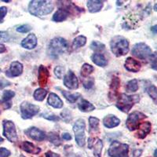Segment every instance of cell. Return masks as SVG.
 Masks as SVG:
<instances>
[{"label":"cell","mask_w":157,"mask_h":157,"mask_svg":"<svg viewBox=\"0 0 157 157\" xmlns=\"http://www.w3.org/2000/svg\"><path fill=\"white\" fill-rule=\"evenodd\" d=\"M54 6L51 1L32 0L29 4V11L33 16L42 17L50 14L54 10Z\"/></svg>","instance_id":"obj_1"},{"label":"cell","mask_w":157,"mask_h":157,"mask_svg":"<svg viewBox=\"0 0 157 157\" xmlns=\"http://www.w3.org/2000/svg\"><path fill=\"white\" fill-rule=\"evenodd\" d=\"M129 46V41L123 36H116L111 39V50L116 57L126 55L130 50Z\"/></svg>","instance_id":"obj_2"},{"label":"cell","mask_w":157,"mask_h":157,"mask_svg":"<svg viewBox=\"0 0 157 157\" xmlns=\"http://www.w3.org/2000/svg\"><path fill=\"white\" fill-rule=\"evenodd\" d=\"M68 42L61 37H57L50 41L48 47V54L52 58H57L68 50Z\"/></svg>","instance_id":"obj_3"},{"label":"cell","mask_w":157,"mask_h":157,"mask_svg":"<svg viewBox=\"0 0 157 157\" xmlns=\"http://www.w3.org/2000/svg\"><path fill=\"white\" fill-rule=\"evenodd\" d=\"M139 95H127L126 94H121L117 99L116 107L123 113H127L136 103L139 102Z\"/></svg>","instance_id":"obj_4"},{"label":"cell","mask_w":157,"mask_h":157,"mask_svg":"<svg viewBox=\"0 0 157 157\" xmlns=\"http://www.w3.org/2000/svg\"><path fill=\"white\" fill-rule=\"evenodd\" d=\"M108 153L111 157H129V145L114 141L109 146Z\"/></svg>","instance_id":"obj_5"},{"label":"cell","mask_w":157,"mask_h":157,"mask_svg":"<svg viewBox=\"0 0 157 157\" xmlns=\"http://www.w3.org/2000/svg\"><path fill=\"white\" fill-rule=\"evenodd\" d=\"M85 129H86V123L82 119H79L77 120L73 126L75 141L79 147H83L86 143Z\"/></svg>","instance_id":"obj_6"},{"label":"cell","mask_w":157,"mask_h":157,"mask_svg":"<svg viewBox=\"0 0 157 157\" xmlns=\"http://www.w3.org/2000/svg\"><path fill=\"white\" fill-rule=\"evenodd\" d=\"M20 109H21V117L24 120L32 119L33 116L37 115L39 112V106L33 105L29 101L22 102L21 106H20Z\"/></svg>","instance_id":"obj_7"},{"label":"cell","mask_w":157,"mask_h":157,"mask_svg":"<svg viewBox=\"0 0 157 157\" xmlns=\"http://www.w3.org/2000/svg\"><path fill=\"white\" fill-rule=\"evenodd\" d=\"M146 117L147 116L144 113L138 112V111L131 113L128 116L127 121H126V126H127V129L130 131H133V130L137 129L138 126L140 125V121L145 119Z\"/></svg>","instance_id":"obj_8"},{"label":"cell","mask_w":157,"mask_h":157,"mask_svg":"<svg viewBox=\"0 0 157 157\" xmlns=\"http://www.w3.org/2000/svg\"><path fill=\"white\" fill-rule=\"evenodd\" d=\"M152 50L148 45L145 43H137L134 46L132 49V54L137 58L141 60H146L148 59L150 55L152 54Z\"/></svg>","instance_id":"obj_9"},{"label":"cell","mask_w":157,"mask_h":157,"mask_svg":"<svg viewBox=\"0 0 157 157\" xmlns=\"http://www.w3.org/2000/svg\"><path fill=\"white\" fill-rule=\"evenodd\" d=\"M3 135L10 142H16L17 141V133L15 124L10 120L3 121Z\"/></svg>","instance_id":"obj_10"},{"label":"cell","mask_w":157,"mask_h":157,"mask_svg":"<svg viewBox=\"0 0 157 157\" xmlns=\"http://www.w3.org/2000/svg\"><path fill=\"white\" fill-rule=\"evenodd\" d=\"M64 86L70 90H76L78 87V80L73 71L68 70L67 74L64 76Z\"/></svg>","instance_id":"obj_11"},{"label":"cell","mask_w":157,"mask_h":157,"mask_svg":"<svg viewBox=\"0 0 157 157\" xmlns=\"http://www.w3.org/2000/svg\"><path fill=\"white\" fill-rule=\"evenodd\" d=\"M25 134L32 138V140L36 141H43L46 139V134L43 130H39V128L35 127H30L25 131Z\"/></svg>","instance_id":"obj_12"},{"label":"cell","mask_w":157,"mask_h":157,"mask_svg":"<svg viewBox=\"0 0 157 157\" xmlns=\"http://www.w3.org/2000/svg\"><path fill=\"white\" fill-rule=\"evenodd\" d=\"M88 147L89 148H93L94 155L95 157H101V151L103 148V142L99 138H89L88 141Z\"/></svg>","instance_id":"obj_13"},{"label":"cell","mask_w":157,"mask_h":157,"mask_svg":"<svg viewBox=\"0 0 157 157\" xmlns=\"http://www.w3.org/2000/svg\"><path fill=\"white\" fill-rule=\"evenodd\" d=\"M23 72V64L19 61H13L10 64L9 69L6 71V75L10 78L17 77L21 75Z\"/></svg>","instance_id":"obj_14"},{"label":"cell","mask_w":157,"mask_h":157,"mask_svg":"<svg viewBox=\"0 0 157 157\" xmlns=\"http://www.w3.org/2000/svg\"><path fill=\"white\" fill-rule=\"evenodd\" d=\"M151 129H152V124L150 122H144L140 123V125L137 127V132L136 133L135 137L139 139H144L151 132Z\"/></svg>","instance_id":"obj_15"},{"label":"cell","mask_w":157,"mask_h":157,"mask_svg":"<svg viewBox=\"0 0 157 157\" xmlns=\"http://www.w3.org/2000/svg\"><path fill=\"white\" fill-rule=\"evenodd\" d=\"M38 82L39 85L41 86H47V82H48L49 78V70L47 67L44 65H40L38 71Z\"/></svg>","instance_id":"obj_16"},{"label":"cell","mask_w":157,"mask_h":157,"mask_svg":"<svg viewBox=\"0 0 157 157\" xmlns=\"http://www.w3.org/2000/svg\"><path fill=\"white\" fill-rule=\"evenodd\" d=\"M124 67L127 71H131V72H137L141 70V64L139 61H137L133 57H127L124 63Z\"/></svg>","instance_id":"obj_17"},{"label":"cell","mask_w":157,"mask_h":157,"mask_svg":"<svg viewBox=\"0 0 157 157\" xmlns=\"http://www.w3.org/2000/svg\"><path fill=\"white\" fill-rule=\"evenodd\" d=\"M64 3H61V10L66 11L68 14H77V13H80V12H83V9H80L79 7L76 6L74 3L69 1H63Z\"/></svg>","instance_id":"obj_18"},{"label":"cell","mask_w":157,"mask_h":157,"mask_svg":"<svg viewBox=\"0 0 157 157\" xmlns=\"http://www.w3.org/2000/svg\"><path fill=\"white\" fill-rule=\"evenodd\" d=\"M21 44L24 48L27 49V50H32L37 46V37L35 34L31 33L22 40Z\"/></svg>","instance_id":"obj_19"},{"label":"cell","mask_w":157,"mask_h":157,"mask_svg":"<svg viewBox=\"0 0 157 157\" xmlns=\"http://www.w3.org/2000/svg\"><path fill=\"white\" fill-rule=\"evenodd\" d=\"M120 80L119 77L113 76L112 82L110 84V89H109V98L111 101H113L116 98V95L118 93V90L120 87Z\"/></svg>","instance_id":"obj_20"},{"label":"cell","mask_w":157,"mask_h":157,"mask_svg":"<svg viewBox=\"0 0 157 157\" xmlns=\"http://www.w3.org/2000/svg\"><path fill=\"white\" fill-rule=\"evenodd\" d=\"M120 120L114 115H108L103 119L104 126L107 128H114L120 125Z\"/></svg>","instance_id":"obj_21"},{"label":"cell","mask_w":157,"mask_h":157,"mask_svg":"<svg viewBox=\"0 0 157 157\" xmlns=\"http://www.w3.org/2000/svg\"><path fill=\"white\" fill-rule=\"evenodd\" d=\"M47 103L49 105L54 109H61L63 107V101L56 94L50 93L49 94Z\"/></svg>","instance_id":"obj_22"},{"label":"cell","mask_w":157,"mask_h":157,"mask_svg":"<svg viewBox=\"0 0 157 157\" xmlns=\"http://www.w3.org/2000/svg\"><path fill=\"white\" fill-rule=\"evenodd\" d=\"M86 6L89 10L90 13H94L101 11L103 8L104 2L103 1H98V0H89L86 2Z\"/></svg>","instance_id":"obj_23"},{"label":"cell","mask_w":157,"mask_h":157,"mask_svg":"<svg viewBox=\"0 0 157 157\" xmlns=\"http://www.w3.org/2000/svg\"><path fill=\"white\" fill-rule=\"evenodd\" d=\"M21 148L25 151L28 153L31 154H39V152H41V148H39V147L36 146L35 145H33L32 142H29V141H23L21 145Z\"/></svg>","instance_id":"obj_24"},{"label":"cell","mask_w":157,"mask_h":157,"mask_svg":"<svg viewBox=\"0 0 157 157\" xmlns=\"http://www.w3.org/2000/svg\"><path fill=\"white\" fill-rule=\"evenodd\" d=\"M91 59H92L93 62L98 66L105 67L108 64L107 60L105 57V56L101 54H98V53L94 54L91 57Z\"/></svg>","instance_id":"obj_25"},{"label":"cell","mask_w":157,"mask_h":157,"mask_svg":"<svg viewBox=\"0 0 157 157\" xmlns=\"http://www.w3.org/2000/svg\"><path fill=\"white\" fill-rule=\"evenodd\" d=\"M78 109L82 113H89V112L94 111L95 109V107L93 104H91L90 102L86 100H84V99H82L79 101V103L78 104Z\"/></svg>","instance_id":"obj_26"},{"label":"cell","mask_w":157,"mask_h":157,"mask_svg":"<svg viewBox=\"0 0 157 157\" xmlns=\"http://www.w3.org/2000/svg\"><path fill=\"white\" fill-rule=\"evenodd\" d=\"M68 13L66 11L59 9L54 13V16L52 17V20H53L54 22H62L68 18Z\"/></svg>","instance_id":"obj_27"},{"label":"cell","mask_w":157,"mask_h":157,"mask_svg":"<svg viewBox=\"0 0 157 157\" xmlns=\"http://www.w3.org/2000/svg\"><path fill=\"white\" fill-rule=\"evenodd\" d=\"M86 43V37L84 36H78L75 37L73 39L72 42V48L74 50H77V49L80 48V47H83L84 45Z\"/></svg>","instance_id":"obj_28"},{"label":"cell","mask_w":157,"mask_h":157,"mask_svg":"<svg viewBox=\"0 0 157 157\" xmlns=\"http://www.w3.org/2000/svg\"><path fill=\"white\" fill-rule=\"evenodd\" d=\"M61 93H62L63 96L65 98V99L69 102H71V103H75L80 97V94L78 93L71 94L68 91L64 90H61Z\"/></svg>","instance_id":"obj_29"},{"label":"cell","mask_w":157,"mask_h":157,"mask_svg":"<svg viewBox=\"0 0 157 157\" xmlns=\"http://www.w3.org/2000/svg\"><path fill=\"white\" fill-rule=\"evenodd\" d=\"M47 94V91L46 90L43 89V88H39V89L36 90L33 94V97L34 99L38 101H43L45 99L46 96Z\"/></svg>","instance_id":"obj_30"},{"label":"cell","mask_w":157,"mask_h":157,"mask_svg":"<svg viewBox=\"0 0 157 157\" xmlns=\"http://www.w3.org/2000/svg\"><path fill=\"white\" fill-rule=\"evenodd\" d=\"M90 124V133H94L98 131V127H99V119L94 116H90L89 118Z\"/></svg>","instance_id":"obj_31"},{"label":"cell","mask_w":157,"mask_h":157,"mask_svg":"<svg viewBox=\"0 0 157 157\" xmlns=\"http://www.w3.org/2000/svg\"><path fill=\"white\" fill-rule=\"evenodd\" d=\"M47 138L52 144H54L56 146L61 145V138H60V136L58 135V134H57L56 132L49 133L48 135H47Z\"/></svg>","instance_id":"obj_32"},{"label":"cell","mask_w":157,"mask_h":157,"mask_svg":"<svg viewBox=\"0 0 157 157\" xmlns=\"http://www.w3.org/2000/svg\"><path fill=\"white\" fill-rule=\"evenodd\" d=\"M147 93H148V96L152 98V100L153 101L154 103L157 105V87L154 85H150L148 88H147Z\"/></svg>","instance_id":"obj_33"},{"label":"cell","mask_w":157,"mask_h":157,"mask_svg":"<svg viewBox=\"0 0 157 157\" xmlns=\"http://www.w3.org/2000/svg\"><path fill=\"white\" fill-rule=\"evenodd\" d=\"M94 67L89 64H84L81 68L80 74L82 77H87L90 75L94 71Z\"/></svg>","instance_id":"obj_34"},{"label":"cell","mask_w":157,"mask_h":157,"mask_svg":"<svg viewBox=\"0 0 157 157\" xmlns=\"http://www.w3.org/2000/svg\"><path fill=\"white\" fill-rule=\"evenodd\" d=\"M138 82L136 78H134L127 82L126 89L128 92H136L138 90Z\"/></svg>","instance_id":"obj_35"},{"label":"cell","mask_w":157,"mask_h":157,"mask_svg":"<svg viewBox=\"0 0 157 157\" xmlns=\"http://www.w3.org/2000/svg\"><path fill=\"white\" fill-rule=\"evenodd\" d=\"M90 48H91V50H93L94 51L100 52L105 49V44H103L102 43H101V42L93 41L90 44Z\"/></svg>","instance_id":"obj_36"},{"label":"cell","mask_w":157,"mask_h":157,"mask_svg":"<svg viewBox=\"0 0 157 157\" xmlns=\"http://www.w3.org/2000/svg\"><path fill=\"white\" fill-rule=\"evenodd\" d=\"M15 96V93L12 90H5L2 94V102H7L10 101L13 97Z\"/></svg>","instance_id":"obj_37"},{"label":"cell","mask_w":157,"mask_h":157,"mask_svg":"<svg viewBox=\"0 0 157 157\" xmlns=\"http://www.w3.org/2000/svg\"><path fill=\"white\" fill-rule=\"evenodd\" d=\"M61 117L65 123H69L71 120V113L68 109H64L61 113Z\"/></svg>","instance_id":"obj_38"},{"label":"cell","mask_w":157,"mask_h":157,"mask_svg":"<svg viewBox=\"0 0 157 157\" xmlns=\"http://www.w3.org/2000/svg\"><path fill=\"white\" fill-rule=\"evenodd\" d=\"M148 60L150 61L151 68L157 71V52H155V53L151 54L150 57H148Z\"/></svg>","instance_id":"obj_39"},{"label":"cell","mask_w":157,"mask_h":157,"mask_svg":"<svg viewBox=\"0 0 157 157\" xmlns=\"http://www.w3.org/2000/svg\"><path fill=\"white\" fill-rule=\"evenodd\" d=\"M16 30L17 32H21V33H26V32H29V31L32 30V27L29 25H24L17 28Z\"/></svg>","instance_id":"obj_40"},{"label":"cell","mask_w":157,"mask_h":157,"mask_svg":"<svg viewBox=\"0 0 157 157\" xmlns=\"http://www.w3.org/2000/svg\"><path fill=\"white\" fill-rule=\"evenodd\" d=\"M42 117H43L44 119H46V120H50V121H58L60 119H59V117H57V116H55V115L54 114H47V113H43V114L41 115Z\"/></svg>","instance_id":"obj_41"},{"label":"cell","mask_w":157,"mask_h":157,"mask_svg":"<svg viewBox=\"0 0 157 157\" xmlns=\"http://www.w3.org/2000/svg\"><path fill=\"white\" fill-rule=\"evenodd\" d=\"M54 74L57 78H61L64 75V68L61 66H57L54 68Z\"/></svg>","instance_id":"obj_42"},{"label":"cell","mask_w":157,"mask_h":157,"mask_svg":"<svg viewBox=\"0 0 157 157\" xmlns=\"http://www.w3.org/2000/svg\"><path fill=\"white\" fill-rule=\"evenodd\" d=\"M94 81L92 78H86V80L83 81V86L86 89H90L92 88V86H94Z\"/></svg>","instance_id":"obj_43"},{"label":"cell","mask_w":157,"mask_h":157,"mask_svg":"<svg viewBox=\"0 0 157 157\" xmlns=\"http://www.w3.org/2000/svg\"><path fill=\"white\" fill-rule=\"evenodd\" d=\"M6 13H7V8L6 6H1L0 7V23H2Z\"/></svg>","instance_id":"obj_44"},{"label":"cell","mask_w":157,"mask_h":157,"mask_svg":"<svg viewBox=\"0 0 157 157\" xmlns=\"http://www.w3.org/2000/svg\"><path fill=\"white\" fill-rule=\"evenodd\" d=\"M10 155V151L7 148H0V157H9Z\"/></svg>","instance_id":"obj_45"},{"label":"cell","mask_w":157,"mask_h":157,"mask_svg":"<svg viewBox=\"0 0 157 157\" xmlns=\"http://www.w3.org/2000/svg\"><path fill=\"white\" fill-rule=\"evenodd\" d=\"M10 36L6 32H0V42H7Z\"/></svg>","instance_id":"obj_46"},{"label":"cell","mask_w":157,"mask_h":157,"mask_svg":"<svg viewBox=\"0 0 157 157\" xmlns=\"http://www.w3.org/2000/svg\"><path fill=\"white\" fill-rule=\"evenodd\" d=\"M10 82L5 79V78H0V90L3 89L6 86H10Z\"/></svg>","instance_id":"obj_47"},{"label":"cell","mask_w":157,"mask_h":157,"mask_svg":"<svg viewBox=\"0 0 157 157\" xmlns=\"http://www.w3.org/2000/svg\"><path fill=\"white\" fill-rule=\"evenodd\" d=\"M62 138L65 141H70L71 139V136L69 133H63L62 134Z\"/></svg>","instance_id":"obj_48"},{"label":"cell","mask_w":157,"mask_h":157,"mask_svg":"<svg viewBox=\"0 0 157 157\" xmlns=\"http://www.w3.org/2000/svg\"><path fill=\"white\" fill-rule=\"evenodd\" d=\"M45 155H46V157H60V155H59L58 154L51 152V151L47 152V153L45 154Z\"/></svg>","instance_id":"obj_49"},{"label":"cell","mask_w":157,"mask_h":157,"mask_svg":"<svg viewBox=\"0 0 157 157\" xmlns=\"http://www.w3.org/2000/svg\"><path fill=\"white\" fill-rule=\"evenodd\" d=\"M142 153V150L141 149H137L134 152V157H139Z\"/></svg>","instance_id":"obj_50"},{"label":"cell","mask_w":157,"mask_h":157,"mask_svg":"<svg viewBox=\"0 0 157 157\" xmlns=\"http://www.w3.org/2000/svg\"><path fill=\"white\" fill-rule=\"evenodd\" d=\"M6 48L5 46L3 44H0V54H2V53L6 52Z\"/></svg>","instance_id":"obj_51"},{"label":"cell","mask_w":157,"mask_h":157,"mask_svg":"<svg viewBox=\"0 0 157 157\" xmlns=\"http://www.w3.org/2000/svg\"><path fill=\"white\" fill-rule=\"evenodd\" d=\"M151 32H152L153 34H157V25L151 27Z\"/></svg>","instance_id":"obj_52"},{"label":"cell","mask_w":157,"mask_h":157,"mask_svg":"<svg viewBox=\"0 0 157 157\" xmlns=\"http://www.w3.org/2000/svg\"><path fill=\"white\" fill-rule=\"evenodd\" d=\"M153 9H154V10H155V11H156V12H157V3H155V5H154V7H153Z\"/></svg>","instance_id":"obj_53"},{"label":"cell","mask_w":157,"mask_h":157,"mask_svg":"<svg viewBox=\"0 0 157 157\" xmlns=\"http://www.w3.org/2000/svg\"><path fill=\"white\" fill-rule=\"evenodd\" d=\"M154 156L157 157V149H155V152H154Z\"/></svg>","instance_id":"obj_54"},{"label":"cell","mask_w":157,"mask_h":157,"mask_svg":"<svg viewBox=\"0 0 157 157\" xmlns=\"http://www.w3.org/2000/svg\"><path fill=\"white\" fill-rule=\"evenodd\" d=\"M4 141V139L3 138H2V137H0V144H1V143H2Z\"/></svg>","instance_id":"obj_55"},{"label":"cell","mask_w":157,"mask_h":157,"mask_svg":"<svg viewBox=\"0 0 157 157\" xmlns=\"http://www.w3.org/2000/svg\"><path fill=\"white\" fill-rule=\"evenodd\" d=\"M3 2H10V0H3Z\"/></svg>","instance_id":"obj_56"},{"label":"cell","mask_w":157,"mask_h":157,"mask_svg":"<svg viewBox=\"0 0 157 157\" xmlns=\"http://www.w3.org/2000/svg\"><path fill=\"white\" fill-rule=\"evenodd\" d=\"M21 157H26V156H25V155H21Z\"/></svg>","instance_id":"obj_57"}]
</instances>
